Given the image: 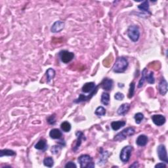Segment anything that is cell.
I'll return each mask as SVG.
<instances>
[{"label": "cell", "instance_id": "cell-1", "mask_svg": "<svg viewBox=\"0 0 168 168\" xmlns=\"http://www.w3.org/2000/svg\"><path fill=\"white\" fill-rule=\"evenodd\" d=\"M129 65L127 59L125 57H121L117 58V60L114 64L112 70L115 73H123L126 70Z\"/></svg>", "mask_w": 168, "mask_h": 168}, {"label": "cell", "instance_id": "cell-2", "mask_svg": "<svg viewBox=\"0 0 168 168\" xmlns=\"http://www.w3.org/2000/svg\"><path fill=\"white\" fill-rule=\"evenodd\" d=\"M135 133V130L133 127H127L126 129H124L123 131H121L119 133L116 135L114 138V140L116 141H124L126 139L127 137L133 136Z\"/></svg>", "mask_w": 168, "mask_h": 168}, {"label": "cell", "instance_id": "cell-3", "mask_svg": "<svg viewBox=\"0 0 168 168\" xmlns=\"http://www.w3.org/2000/svg\"><path fill=\"white\" fill-rule=\"evenodd\" d=\"M127 34L128 37L133 42H137L140 37V31L137 26H130L127 29Z\"/></svg>", "mask_w": 168, "mask_h": 168}, {"label": "cell", "instance_id": "cell-4", "mask_svg": "<svg viewBox=\"0 0 168 168\" xmlns=\"http://www.w3.org/2000/svg\"><path fill=\"white\" fill-rule=\"evenodd\" d=\"M133 150V148L132 146H126L121 149L120 154V158L121 162L124 163L129 162Z\"/></svg>", "mask_w": 168, "mask_h": 168}, {"label": "cell", "instance_id": "cell-5", "mask_svg": "<svg viewBox=\"0 0 168 168\" xmlns=\"http://www.w3.org/2000/svg\"><path fill=\"white\" fill-rule=\"evenodd\" d=\"M59 57H60L61 61L63 63L67 64L73 60L74 58V54L73 53L70 52L67 50H62L59 52Z\"/></svg>", "mask_w": 168, "mask_h": 168}, {"label": "cell", "instance_id": "cell-6", "mask_svg": "<svg viewBox=\"0 0 168 168\" xmlns=\"http://www.w3.org/2000/svg\"><path fill=\"white\" fill-rule=\"evenodd\" d=\"M157 154L160 160H162V162L165 164L168 163L167 154L165 145H164V144H160V145L158 147Z\"/></svg>", "mask_w": 168, "mask_h": 168}, {"label": "cell", "instance_id": "cell-7", "mask_svg": "<svg viewBox=\"0 0 168 168\" xmlns=\"http://www.w3.org/2000/svg\"><path fill=\"white\" fill-rule=\"evenodd\" d=\"M92 162V158L88 154H83L78 158V162L81 168H87V166Z\"/></svg>", "mask_w": 168, "mask_h": 168}, {"label": "cell", "instance_id": "cell-8", "mask_svg": "<svg viewBox=\"0 0 168 168\" xmlns=\"http://www.w3.org/2000/svg\"><path fill=\"white\" fill-rule=\"evenodd\" d=\"M152 120L157 126H162L166 123V119L162 114H155L152 116Z\"/></svg>", "mask_w": 168, "mask_h": 168}, {"label": "cell", "instance_id": "cell-9", "mask_svg": "<svg viewBox=\"0 0 168 168\" xmlns=\"http://www.w3.org/2000/svg\"><path fill=\"white\" fill-rule=\"evenodd\" d=\"M64 28V22L61 21H57L53 23V24L52 25L51 28V31L53 33H58L62 31V30Z\"/></svg>", "mask_w": 168, "mask_h": 168}, {"label": "cell", "instance_id": "cell-10", "mask_svg": "<svg viewBox=\"0 0 168 168\" xmlns=\"http://www.w3.org/2000/svg\"><path fill=\"white\" fill-rule=\"evenodd\" d=\"M113 80L109 78H105L101 82V87L105 91H110L113 87Z\"/></svg>", "mask_w": 168, "mask_h": 168}, {"label": "cell", "instance_id": "cell-11", "mask_svg": "<svg viewBox=\"0 0 168 168\" xmlns=\"http://www.w3.org/2000/svg\"><path fill=\"white\" fill-rule=\"evenodd\" d=\"M75 135L77 137V140H76V143H75V145L73 148L74 151H76L79 147H80L81 144L82 140H85V137L84 136V134L81 132V131H78V132L75 133Z\"/></svg>", "mask_w": 168, "mask_h": 168}, {"label": "cell", "instance_id": "cell-12", "mask_svg": "<svg viewBox=\"0 0 168 168\" xmlns=\"http://www.w3.org/2000/svg\"><path fill=\"white\" fill-rule=\"evenodd\" d=\"M160 93L162 95H165L167 92V82L164 78H162L158 85Z\"/></svg>", "mask_w": 168, "mask_h": 168}, {"label": "cell", "instance_id": "cell-13", "mask_svg": "<svg viewBox=\"0 0 168 168\" xmlns=\"http://www.w3.org/2000/svg\"><path fill=\"white\" fill-rule=\"evenodd\" d=\"M130 104L129 103H124L118 108L117 110V113L120 116H124L126 115L130 110Z\"/></svg>", "mask_w": 168, "mask_h": 168}, {"label": "cell", "instance_id": "cell-14", "mask_svg": "<svg viewBox=\"0 0 168 168\" xmlns=\"http://www.w3.org/2000/svg\"><path fill=\"white\" fill-rule=\"evenodd\" d=\"M100 154H101V157L99 160H98V164L99 166L103 165V164H106L107 161L108 160V157L109 156V153H108V151L105 150L104 151L103 150V149H101V151H100Z\"/></svg>", "mask_w": 168, "mask_h": 168}, {"label": "cell", "instance_id": "cell-15", "mask_svg": "<svg viewBox=\"0 0 168 168\" xmlns=\"http://www.w3.org/2000/svg\"><path fill=\"white\" fill-rule=\"evenodd\" d=\"M95 87H96V85H95L94 82H88V83L85 84L83 85V87L81 88V91L84 93H88L93 91Z\"/></svg>", "mask_w": 168, "mask_h": 168}, {"label": "cell", "instance_id": "cell-16", "mask_svg": "<svg viewBox=\"0 0 168 168\" xmlns=\"http://www.w3.org/2000/svg\"><path fill=\"white\" fill-rule=\"evenodd\" d=\"M148 141H149V139H148L147 136H146L145 135H141L137 137L136 144L139 147H144L146 146Z\"/></svg>", "mask_w": 168, "mask_h": 168}, {"label": "cell", "instance_id": "cell-17", "mask_svg": "<svg viewBox=\"0 0 168 168\" xmlns=\"http://www.w3.org/2000/svg\"><path fill=\"white\" fill-rule=\"evenodd\" d=\"M138 9H139L140 11L145 13L147 15L148 14L149 15H151V13L149 9V3L148 1H144L141 3V4L138 5Z\"/></svg>", "mask_w": 168, "mask_h": 168}, {"label": "cell", "instance_id": "cell-18", "mask_svg": "<svg viewBox=\"0 0 168 168\" xmlns=\"http://www.w3.org/2000/svg\"><path fill=\"white\" fill-rule=\"evenodd\" d=\"M126 121H112L111 123V127L114 131H118L121 127L126 126Z\"/></svg>", "mask_w": 168, "mask_h": 168}, {"label": "cell", "instance_id": "cell-19", "mask_svg": "<svg viewBox=\"0 0 168 168\" xmlns=\"http://www.w3.org/2000/svg\"><path fill=\"white\" fill-rule=\"evenodd\" d=\"M49 136L53 139H60L62 136V133L58 129H53L49 132Z\"/></svg>", "mask_w": 168, "mask_h": 168}, {"label": "cell", "instance_id": "cell-20", "mask_svg": "<svg viewBox=\"0 0 168 168\" xmlns=\"http://www.w3.org/2000/svg\"><path fill=\"white\" fill-rule=\"evenodd\" d=\"M34 147L36 149L39 150H45L47 147L46 141L45 139L39 140L38 142L35 144Z\"/></svg>", "mask_w": 168, "mask_h": 168}, {"label": "cell", "instance_id": "cell-21", "mask_svg": "<svg viewBox=\"0 0 168 168\" xmlns=\"http://www.w3.org/2000/svg\"><path fill=\"white\" fill-rule=\"evenodd\" d=\"M101 103H103L105 106H108L110 103V95L106 92L102 93L101 98Z\"/></svg>", "mask_w": 168, "mask_h": 168}, {"label": "cell", "instance_id": "cell-22", "mask_svg": "<svg viewBox=\"0 0 168 168\" xmlns=\"http://www.w3.org/2000/svg\"><path fill=\"white\" fill-rule=\"evenodd\" d=\"M16 152L15 151L9 149H3L0 151V157L2 158L3 156H15Z\"/></svg>", "mask_w": 168, "mask_h": 168}, {"label": "cell", "instance_id": "cell-23", "mask_svg": "<svg viewBox=\"0 0 168 168\" xmlns=\"http://www.w3.org/2000/svg\"><path fill=\"white\" fill-rule=\"evenodd\" d=\"M55 71L53 68H49L47 70L46 75H47V81L48 83H50V81L55 78Z\"/></svg>", "mask_w": 168, "mask_h": 168}, {"label": "cell", "instance_id": "cell-24", "mask_svg": "<svg viewBox=\"0 0 168 168\" xmlns=\"http://www.w3.org/2000/svg\"><path fill=\"white\" fill-rule=\"evenodd\" d=\"M61 128L64 132H69L71 130V124L68 121H63L61 125Z\"/></svg>", "mask_w": 168, "mask_h": 168}, {"label": "cell", "instance_id": "cell-25", "mask_svg": "<svg viewBox=\"0 0 168 168\" xmlns=\"http://www.w3.org/2000/svg\"><path fill=\"white\" fill-rule=\"evenodd\" d=\"M44 166L48 167H52L54 165V160L51 157H46L44 160Z\"/></svg>", "mask_w": 168, "mask_h": 168}, {"label": "cell", "instance_id": "cell-26", "mask_svg": "<svg viewBox=\"0 0 168 168\" xmlns=\"http://www.w3.org/2000/svg\"><path fill=\"white\" fill-rule=\"evenodd\" d=\"M145 80L147 81V82L150 84H154L155 83V79H154V72L152 71H151L149 74L147 73Z\"/></svg>", "mask_w": 168, "mask_h": 168}, {"label": "cell", "instance_id": "cell-27", "mask_svg": "<svg viewBox=\"0 0 168 168\" xmlns=\"http://www.w3.org/2000/svg\"><path fill=\"white\" fill-rule=\"evenodd\" d=\"M95 114L97 115V116H103L106 114V109L103 107H98L97 108V109L95 110Z\"/></svg>", "mask_w": 168, "mask_h": 168}, {"label": "cell", "instance_id": "cell-28", "mask_svg": "<svg viewBox=\"0 0 168 168\" xmlns=\"http://www.w3.org/2000/svg\"><path fill=\"white\" fill-rule=\"evenodd\" d=\"M147 73V68H144L143 70L142 71V76H141V80H139V84H138V87H141L143 85L144 81H145V78H146V75Z\"/></svg>", "mask_w": 168, "mask_h": 168}, {"label": "cell", "instance_id": "cell-29", "mask_svg": "<svg viewBox=\"0 0 168 168\" xmlns=\"http://www.w3.org/2000/svg\"><path fill=\"white\" fill-rule=\"evenodd\" d=\"M135 83L134 81L131 82L130 85V90H129V94H128V97L130 98H132L135 93Z\"/></svg>", "mask_w": 168, "mask_h": 168}, {"label": "cell", "instance_id": "cell-30", "mask_svg": "<svg viewBox=\"0 0 168 168\" xmlns=\"http://www.w3.org/2000/svg\"><path fill=\"white\" fill-rule=\"evenodd\" d=\"M135 120V122L137 124H140L141 122H142L143 120L144 119V115L143 114L141 113V112H138L137 114H135L134 116Z\"/></svg>", "mask_w": 168, "mask_h": 168}, {"label": "cell", "instance_id": "cell-31", "mask_svg": "<svg viewBox=\"0 0 168 168\" xmlns=\"http://www.w3.org/2000/svg\"><path fill=\"white\" fill-rule=\"evenodd\" d=\"M62 148V147L61 145H60V144L53 146L51 149V152L53 154H57L59 152V151L61 150Z\"/></svg>", "mask_w": 168, "mask_h": 168}, {"label": "cell", "instance_id": "cell-32", "mask_svg": "<svg viewBox=\"0 0 168 168\" xmlns=\"http://www.w3.org/2000/svg\"><path fill=\"white\" fill-rule=\"evenodd\" d=\"M114 98H116V100L117 101H122L124 98V95L120 93V92H118V93L115 94Z\"/></svg>", "mask_w": 168, "mask_h": 168}, {"label": "cell", "instance_id": "cell-33", "mask_svg": "<svg viewBox=\"0 0 168 168\" xmlns=\"http://www.w3.org/2000/svg\"><path fill=\"white\" fill-rule=\"evenodd\" d=\"M47 122L51 124V125H54L56 122V119H55V115H51L49 117H48V118L47 119Z\"/></svg>", "mask_w": 168, "mask_h": 168}, {"label": "cell", "instance_id": "cell-34", "mask_svg": "<svg viewBox=\"0 0 168 168\" xmlns=\"http://www.w3.org/2000/svg\"><path fill=\"white\" fill-rule=\"evenodd\" d=\"M64 167L66 168H76L77 167V166L75 165V164L74 163V162H67V164H66V165L64 166Z\"/></svg>", "mask_w": 168, "mask_h": 168}, {"label": "cell", "instance_id": "cell-35", "mask_svg": "<svg viewBox=\"0 0 168 168\" xmlns=\"http://www.w3.org/2000/svg\"><path fill=\"white\" fill-rule=\"evenodd\" d=\"M155 167L156 168H160V167H166V164L165 163H159V164H156V165L155 166Z\"/></svg>", "mask_w": 168, "mask_h": 168}, {"label": "cell", "instance_id": "cell-36", "mask_svg": "<svg viewBox=\"0 0 168 168\" xmlns=\"http://www.w3.org/2000/svg\"><path fill=\"white\" fill-rule=\"evenodd\" d=\"M139 163H138V162H135L132 165H131L130 166V167H135V168H137V167H139Z\"/></svg>", "mask_w": 168, "mask_h": 168}, {"label": "cell", "instance_id": "cell-37", "mask_svg": "<svg viewBox=\"0 0 168 168\" xmlns=\"http://www.w3.org/2000/svg\"><path fill=\"white\" fill-rule=\"evenodd\" d=\"M95 164L93 162H91L89 165L87 166V168H93L95 167Z\"/></svg>", "mask_w": 168, "mask_h": 168}]
</instances>
